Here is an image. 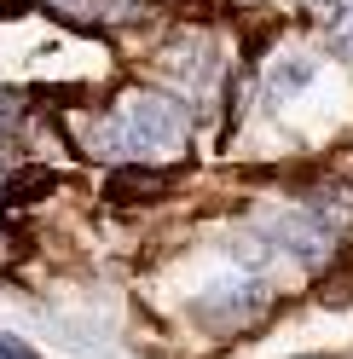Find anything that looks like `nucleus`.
I'll use <instances>...</instances> for the list:
<instances>
[{"mask_svg":"<svg viewBox=\"0 0 353 359\" xmlns=\"http://www.w3.org/2000/svg\"><path fill=\"white\" fill-rule=\"evenodd\" d=\"M267 313V284H220V290H203L197 302V319L209 330H244Z\"/></svg>","mask_w":353,"mask_h":359,"instance_id":"f03ea898","label":"nucleus"},{"mask_svg":"<svg viewBox=\"0 0 353 359\" xmlns=\"http://www.w3.org/2000/svg\"><path fill=\"white\" fill-rule=\"evenodd\" d=\"M347 6H353V0H347Z\"/></svg>","mask_w":353,"mask_h":359,"instance_id":"6e6552de","label":"nucleus"},{"mask_svg":"<svg viewBox=\"0 0 353 359\" xmlns=\"http://www.w3.org/2000/svg\"><path fill=\"white\" fill-rule=\"evenodd\" d=\"M330 238H336V232H330L324 226V220L313 215V209H290V215H278V220H267V243H278V250L284 255H296V261H324V250H330Z\"/></svg>","mask_w":353,"mask_h":359,"instance_id":"7ed1b4c3","label":"nucleus"},{"mask_svg":"<svg viewBox=\"0 0 353 359\" xmlns=\"http://www.w3.org/2000/svg\"><path fill=\"white\" fill-rule=\"evenodd\" d=\"M110 122H116V145H122V156H180L186 140H191L186 104L168 99V93H151V87L127 93L116 110H110Z\"/></svg>","mask_w":353,"mask_h":359,"instance_id":"f257e3e1","label":"nucleus"},{"mask_svg":"<svg viewBox=\"0 0 353 359\" xmlns=\"http://www.w3.org/2000/svg\"><path fill=\"white\" fill-rule=\"evenodd\" d=\"M336 47H342V53L353 58V6L342 12V24H336Z\"/></svg>","mask_w":353,"mask_h":359,"instance_id":"0eeeda50","label":"nucleus"},{"mask_svg":"<svg viewBox=\"0 0 353 359\" xmlns=\"http://www.w3.org/2000/svg\"><path fill=\"white\" fill-rule=\"evenodd\" d=\"M47 191H53V174H47V168L18 174L12 186H0V197H6V203H24V197H47Z\"/></svg>","mask_w":353,"mask_h":359,"instance_id":"423d86ee","label":"nucleus"},{"mask_svg":"<svg viewBox=\"0 0 353 359\" xmlns=\"http://www.w3.org/2000/svg\"><path fill=\"white\" fill-rule=\"evenodd\" d=\"M168 186L174 180L162 168H116L110 186H104V197L110 203H157V197H168Z\"/></svg>","mask_w":353,"mask_h":359,"instance_id":"20e7f679","label":"nucleus"},{"mask_svg":"<svg viewBox=\"0 0 353 359\" xmlns=\"http://www.w3.org/2000/svg\"><path fill=\"white\" fill-rule=\"evenodd\" d=\"M313 81V58H278L272 76H267V99H290Z\"/></svg>","mask_w":353,"mask_h":359,"instance_id":"39448f33","label":"nucleus"}]
</instances>
